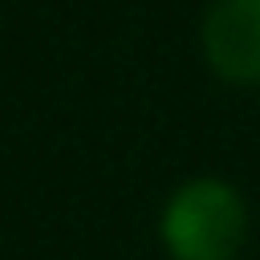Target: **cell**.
<instances>
[{
    "label": "cell",
    "instance_id": "1",
    "mask_svg": "<svg viewBox=\"0 0 260 260\" xmlns=\"http://www.w3.org/2000/svg\"><path fill=\"white\" fill-rule=\"evenodd\" d=\"M158 240L171 260H236L248 240V203L228 179L195 175L167 195Z\"/></svg>",
    "mask_w": 260,
    "mask_h": 260
},
{
    "label": "cell",
    "instance_id": "2",
    "mask_svg": "<svg viewBox=\"0 0 260 260\" xmlns=\"http://www.w3.org/2000/svg\"><path fill=\"white\" fill-rule=\"evenodd\" d=\"M207 69L240 89L260 85V0H211L199 20Z\"/></svg>",
    "mask_w": 260,
    "mask_h": 260
}]
</instances>
